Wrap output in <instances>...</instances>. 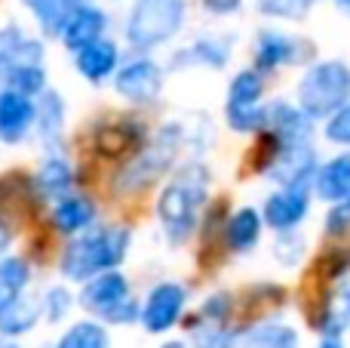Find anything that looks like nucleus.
<instances>
[{
    "instance_id": "nucleus-39",
    "label": "nucleus",
    "mask_w": 350,
    "mask_h": 348,
    "mask_svg": "<svg viewBox=\"0 0 350 348\" xmlns=\"http://www.w3.org/2000/svg\"><path fill=\"white\" fill-rule=\"evenodd\" d=\"M160 348H191V345H187L185 339H166V343L160 345Z\"/></svg>"
},
{
    "instance_id": "nucleus-24",
    "label": "nucleus",
    "mask_w": 350,
    "mask_h": 348,
    "mask_svg": "<svg viewBox=\"0 0 350 348\" xmlns=\"http://www.w3.org/2000/svg\"><path fill=\"white\" fill-rule=\"evenodd\" d=\"M43 321V312H40V296L34 293H18L10 306L0 308V336H10V339H18L25 333H31L37 324Z\"/></svg>"
},
{
    "instance_id": "nucleus-22",
    "label": "nucleus",
    "mask_w": 350,
    "mask_h": 348,
    "mask_svg": "<svg viewBox=\"0 0 350 348\" xmlns=\"http://www.w3.org/2000/svg\"><path fill=\"white\" fill-rule=\"evenodd\" d=\"M34 191L40 201H59L62 195L74 191V166L65 151H49L34 170Z\"/></svg>"
},
{
    "instance_id": "nucleus-33",
    "label": "nucleus",
    "mask_w": 350,
    "mask_h": 348,
    "mask_svg": "<svg viewBox=\"0 0 350 348\" xmlns=\"http://www.w3.org/2000/svg\"><path fill=\"white\" fill-rule=\"evenodd\" d=\"M74 306H77V296H74L65 284H53V287L40 296L43 321H49V324H62V321L74 312Z\"/></svg>"
},
{
    "instance_id": "nucleus-41",
    "label": "nucleus",
    "mask_w": 350,
    "mask_h": 348,
    "mask_svg": "<svg viewBox=\"0 0 350 348\" xmlns=\"http://www.w3.org/2000/svg\"><path fill=\"white\" fill-rule=\"evenodd\" d=\"M338 3H341V6H347V0H338Z\"/></svg>"
},
{
    "instance_id": "nucleus-11",
    "label": "nucleus",
    "mask_w": 350,
    "mask_h": 348,
    "mask_svg": "<svg viewBox=\"0 0 350 348\" xmlns=\"http://www.w3.org/2000/svg\"><path fill=\"white\" fill-rule=\"evenodd\" d=\"M310 188H298V185H277L261 203V222L271 232H292L310 216Z\"/></svg>"
},
{
    "instance_id": "nucleus-5",
    "label": "nucleus",
    "mask_w": 350,
    "mask_h": 348,
    "mask_svg": "<svg viewBox=\"0 0 350 348\" xmlns=\"http://www.w3.org/2000/svg\"><path fill=\"white\" fill-rule=\"evenodd\" d=\"M77 306L83 312H90L96 321H102V324L133 327L139 324L142 299L133 293V284L120 269H108L80 284Z\"/></svg>"
},
{
    "instance_id": "nucleus-2",
    "label": "nucleus",
    "mask_w": 350,
    "mask_h": 348,
    "mask_svg": "<svg viewBox=\"0 0 350 348\" xmlns=\"http://www.w3.org/2000/svg\"><path fill=\"white\" fill-rule=\"evenodd\" d=\"M133 250V228L123 222H92L86 232L71 234L59 256V275L68 284H83L92 275L120 269Z\"/></svg>"
},
{
    "instance_id": "nucleus-35",
    "label": "nucleus",
    "mask_w": 350,
    "mask_h": 348,
    "mask_svg": "<svg viewBox=\"0 0 350 348\" xmlns=\"http://www.w3.org/2000/svg\"><path fill=\"white\" fill-rule=\"evenodd\" d=\"M230 312H234V296L218 290V293L203 299V306H200V321H206V324H228Z\"/></svg>"
},
{
    "instance_id": "nucleus-26",
    "label": "nucleus",
    "mask_w": 350,
    "mask_h": 348,
    "mask_svg": "<svg viewBox=\"0 0 350 348\" xmlns=\"http://www.w3.org/2000/svg\"><path fill=\"white\" fill-rule=\"evenodd\" d=\"M265 86L267 74L258 71L255 65L240 68L228 84V96H224V108H237V105H261L265 102Z\"/></svg>"
},
{
    "instance_id": "nucleus-1",
    "label": "nucleus",
    "mask_w": 350,
    "mask_h": 348,
    "mask_svg": "<svg viewBox=\"0 0 350 348\" xmlns=\"http://www.w3.org/2000/svg\"><path fill=\"white\" fill-rule=\"evenodd\" d=\"M209 188L212 170L203 160H185L172 166V176L154 201V216L170 247H185L197 234L203 210L209 203Z\"/></svg>"
},
{
    "instance_id": "nucleus-37",
    "label": "nucleus",
    "mask_w": 350,
    "mask_h": 348,
    "mask_svg": "<svg viewBox=\"0 0 350 348\" xmlns=\"http://www.w3.org/2000/svg\"><path fill=\"white\" fill-rule=\"evenodd\" d=\"M203 10L215 18H228L243 10V0H203Z\"/></svg>"
},
{
    "instance_id": "nucleus-20",
    "label": "nucleus",
    "mask_w": 350,
    "mask_h": 348,
    "mask_svg": "<svg viewBox=\"0 0 350 348\" xmlns=\"http://www.w3.org/2000/svg\"><path fill=\"white\" fill-rule=\"evenodd\" d=\"M234 348H301V333L283 318H265L240 327Z\"/></svg>"
},
{
    "instance_id": "nucleus-40",
    "label": "nucleus",
    "mask_w": 350,
    "mask_h": 348,
    "mask_svg": "<svg viewBox=\"0 0 350 348\" xmlns=\"http://www.w3.org/2000/svg\"><path fill=\"white\" fill-rule=\"evenodd\" d=\"M0 348H22L16 343V339H10V336H0Z\"/></svg>"
},
{
    "instance_id": "nucleus-8",
    "label": "nucleus",
    "mask_w": 350,
    "mask_h": 348,
    "mask_svg": "<svg viewBox=\"0 0 350 348\" xmlns=\"http://www.w3.org/2000/svg\"><path fill=\"white\" fill-rule=\"evenodd\" d=\"M314 59V43L301 34H292L286 28H261L252 43V65L258 71L271 74L280 68L308 65Z\"/></svg>"
},
{
    "instance_id": "nucleus-14",
    "label": "nucleus",
    "mask_w": 350,
    "mask_h": 348,
    "mask_svg": "<svg viewBox=\"0 0 350 348\" xmlns=\"http://www.w3.org/2000/svg\"><path fill=\"white\" fill-rule=\"evenodd\" d=\"M230 53H234V37L230 34H200L187 47L175 49L170 59V68L172 71H185V68L221 71V68H228Z\"/></svg>"
},
{
    "instance_id": "nucleus-31",
    "label": "nucleus",
    "mask_w": 350,
    "mask_h": 348,
    "mask_svg": "<svg viewBox=\"0 0 350 348\" xmlns=\"http://www.w3.org/2000/svg\"><path fill=\"white\" fill-rule=\"evenodd\" d=\"M265 111H267V102H261V105H237V108H224V123H228L230 133H240V136L265 133Z\"/></svg>"
},
{
    "instance_id": "nucleus-3",
    "label": "nucleus",
    "mask_w": 350,
    "mask_h": 348,
    "mask_svg": "<svg viewBox=\"0 0 350 348\" xmlns=\"http://www.w3.org/2000/svg\"><path fill=\"white\" fill-rule=\"evenodd\" d=\"M191 145V127L178 121H170L157 129L148 142H142L139 151L123 164V170L114 176V191L117 195H142L151 185H157L172 166L178 164L181 148Z\"/></svg>"
},
{
    "instance_id": "nucleus-42",
    "label": "nucleus",
    "mask_w": 350,
    "mask_h": 348,
    "mask_svg": "<svg viewBox=\"0 0 350 348\" xmlns=\"http://www.w3.org/2000/svg\"><path fill=\"white\" fill-rule=\"evenodd\" d=\"M347 10H350V0H347Z\"/></svg>"
},
{
    "instance_id": "nucleus-27",
    "label": "nucleus",
    "mask_w": 350,
    "mask_h": 348,
    "mask_svg": "<svg viewBox=\"0 0 350 348\" xmlns=\"http://www.w3.org/2000/svg\"><path fill=\"white\" fill-rule=\"evenodd\" d=\"M31 284V262L16 253L0 256V308L10 306L18 293H25Z\"/></svg>"
},
{
    "instance_id": "nucleus-38",
    "label": "nucleus",
    "mask_w": 350,
    "mask_h": 348,
    "mask_svg": "<svg viewBox=\"0 0 350 348\" xmlns=\"http://www.w3.org/2000/svg\"><path fill=\"white\" fill-rule=\"evenodd\" d=\"M317 348H347L345 333H320V343Z\"/></svg>"
},
{
    "instance_id": "nucleus-32",
    "label": "nucleus",
    "mask_w": 350,
    "mask_h": 348,
    "mask_svg": "<svg viewBox=\"0 0 350 348\" xmlns=\"http://www.w3.org/2000/svg\"><path fill=\"white\" fill-rule=\"evenodd\" d=\"M191 348H234L237 345V327L228 324H191Z\"/></svg>"
},
{
    "instance_id": "nucleus-18",
    "label": "nucleus",
    "mask_w": 350,
    "mask_h": 348,
    "mask_svg": "<svg viewBox=\"0 0 350 348\" xmlns=\"http://www.w3.org/2000/svg\"><path fill=\"white\" fill-rule=\"evenodd\" d=\"M111 28V16L105 6L92 3V0H86V3H80L77 10L71 12V18L65 22V28H62L59 40L62 47L68 49V53H74V49L86 47V43L98 40V37H105Z\"/></svg>"
},
{
    "instance_id": "nucleus-34",
    "label": "nucleus",
    "mask_w": 350,
    "mask_h": 348,
    "mask_svg": "<svg viewBox=\"0 0 350 348\" xmlns=\"http://www.w3.org/2000/svg\"><path fill=\"white\" fill-rule=\"evenodd\" d=\"M323 139L338 148H350V99L323 121Z\"/></svg>"
},
{
    "instance_id": "nucleus-6",
    "label": "nucleus",
    "mask_w": 350,
    "mask_h": 348,
    "mask_svg": "<svg viewBox=\"0 0 350 348\" xmlns=\"http://www.w3.org/2000/svg\"><path fill=\"white\" fill-rule=\"evenodd\" d=\"M350 99V65L345 59H317L301 71L295 105L310 121H326Z\"/></svg>"
},
{
    "instance_id": "nucleus-28",
    "label": "nucleus",
    "mask_w": 350,
    "mask_h": 348,
    "mask_svg": "<svg viewBox=\"0 0 350 348\" xmlns=\"http://www.w3.org/2000/svg\"><path fill=\"white\" fill-rule=\"evenodd\" d=\"M55 348H111V330L102 321L83 318L62 333Z\"/></svg>"
},
{
    "instance_id": "nucleus-10",
    "label": "nucleus",
    "mask_w": 350,
    "mask_h": 348,
    "mask_svg": "<svg viewBox=\"0 0 350 348\" xmlns=\"http://www.w3.org/2000/svg\"><path fill=\"white\" fill-rule=\"evenodd\" d=\"M320 166L314 142H298V145H271V160L265 166V179L273 185H298L310 188L314 173Z\"/></svg>"
},
{
    "instance_id": "nucleus-16",
    "label": "nucleus",
    "mask_w": 350,
    "mask_h": 348,
    "mask_svg": "<svg viewBox=\"0 0 350 348\" xmlns=\"http://www.w3.org/2000/svg\"><path fill=\"white\" fill-rule=\"evenodd\" d=\"M65 121H68V105L65 96L53 86L34 96V136L43 145V151H62L65 142Z\"/></svg>"
},
{
    "instance_id": "nucleus-23",
    "label": "nucleus",
    "mask_w": 350,
    "mask_h": 348,
    "mask_svg": "<svg viewBox=\"0 0 350 348\" xmlns=\"http://www.w3.org/2000/svg\"><path fill=\"white\" fill-rule=\"evenodd\" d=\"M224 234V247L230 253H252L255 247L261 244V234H265V222H261V213L255 207H237L234 213L224 219L221 225Z\"/></svg>"
},
{
    "instance_id": "nucleus-13",
    "label": "nucleus",
    "mask_w": 350,
    "mask_h": 348,
    "mask_svg": "<svg viewBox=\"0 0 350 348\" xmlns=\"http://www.w3.org/2000/svg\"><path fill=\"white\" fill-rule=\"evenodd\" d=\"M34 62H46V47L40 37L28 34L18 22L0 25V86L12 71L34 65Z\"/></svg>"
},
{
    "instance_id": "nucleus-12",
    "label": "nucleus",
    "mask_w": 350,
    "mask_h": 348,
    "mask_svg": "<svg viewBox=\"0 0 350 348\" xmlns=\"http://www.w3.org/2000/svg\"><path fill=\"white\" fill-rule=\"evenodd\" d=\"M314 123L295 102L289 99H273L265 111V136L271 145H298V142H314Z\"/></svg>"
},
{
    "instance_id": "nucleus-7",
    "label": "nucleus",
    "mask_w": 350,
    "mask_h": 348,
    "mask_svg": "<svg viewBox=\"0 0 350 348\" xmlns=\"http://www.w3.org/2000/svg\"><path fill=\"white\" fill-rule=\"evenodd\" d=\"M111 84H114V92L126 105H133V108H148V105H154L163 96L166 68L160 65L157 59H151L148 53H135L117 65Z\"/></svg>"
},
{
    "instance_id": "nucleus-36",
    "label": "nucleus",
    "mask_w": 350,
    "mask_h": 348,
    "mask_svg": "<svg viewBox=\"0 0 350 348\" xmlns=\"http://www.w3.org/2000/svg\"><path fill=\"white\" fill-rule=\"evenodd\" d=\"M323 225H326V234H332V238H341V234L350 232V195L338 203H329V213L323 219Z\"/></svg>"
},
{
    "instance_id": "nucleus-43",
    "label": "nucleus",
    "mask_w": 350,
    "mask_h": 348,
    "mask_svg": "<svg viewBox=\"0 0 350 348\" xmlns=\"http://www.w3.org/2000/svg\"><path fill=\"white\" fill-rule=\"evenodd\" d=\"M53 348H55V345H53Z\"/></svg>"
},
{
    "instance_id": "nucleus-17",
    "label": "nucleus",
    "mask_w": 350,
    "mask_h": 348,
    "mask_svg": "<svg viewBox=\"0 0 350 348\" xmlns=\"http://www.w3.org/2000/svg\"><path fill=\"white\" fill-rule=\"evenodd\" d=\"M34 136V96L0 86V142L22 145Z\"/></svg>"
},
{
    "instance_id": "nucleus-15",
    "label": "nucleus",
    "mask_w": 350,
    "mask_h": 348,
    "mask_svg": "<svg viewBox=\"0 0 350 348\" xmlns=\"http://www.w3.org/2000/svg\"><path fill=\"white\" fill-rule=\"evenodd\" d=\"M71 59H74L77 74L86 80V84L102 86V84H108V80L114 77L117 65L123 62V53H120V43H117L114 37L105 34V37H98V40L86 43V47L74 49Z\"/></svg>"
},
{
    "instance_id": "nucleus-19",
    "label": "nucleus",
    "mask_w": 350,
    "mask_h": 348,
    "mask_svg": "<svg viewBox=\"0 0 350 348\" xmlns=\"http://www.w3.org/2000/svg\"><path fill=\"white\" fill-rule=\"evenodd\" d=\"M49 222L59 234L71 238V234H80L98 222V203L92 201L90 195H77V191H68L59 201H53V210H49Z\"/></svg>"
},
{
    "instance_id": "nucleus-4",
    "label": "nucleus",
    "mask_w": 350,
    "mask_h": 348,
    "mask_svg": "<svg viewBox=\"0 0 350 348\" xmlns=\"http://www.w3.org/2000/svg\"><path fill=\"white\" fill-rule=\"evenodd\" d=\"M191 0H133L123 18V40L133 53H151L181 34Z\"/></svg>"
},
{
    "instance_id": "nucleus-30",
    "label": "nucleus",
    "mask_w": 350,
    "mask_h": 348,
    "mask_svg": "<svg viewBox=\"0 0 350 348\" xmlns=\"http://www.w3.org/2000/svg\"><path fill=\"white\" fill-rule=\"evenodd\" d=\"M320 0H255V10L265 18H280V22H304L317 10Z\"/></svg>"
},
{
    "instance_id": "nucleus-9",
    "label": "nucleus",
    "mask_w": 350,
    "mask_h": 348,
    "mask_svg": "<svg viewBox=\"0 0 350 348\" xmlns=\"http://www.w3.org/2000/svg\"><path fill=\"white\" fill-rule=\"evenodd\" d=\"M187 287L178 281H157L148 290L145 302L139 308V324L151 336H163L172 327H178L181 314L187 312Z\"/></svg>"
},
{
    "instance_id": "nucleus-25",
    "label": "nucleus",
    "mask_w": 350,
    "mask_h": 348,
    "mask_svg": "<svg viewBox=\"0 0 350 348\" xmlns=\"http://www.w3.org/2000/svg\"><path fill=\"white\" fill-rule=\"evenodd\" d=\"M18 3L31 12V18L37 22L43 37H55V40H59V34H62V28H65V22L71 18V12L77 10L80 3H86V0H18Z\"/></svg>"
},
{
    "instance_id": "nucleus-29",
    "label": "nucleus",
    "mask_w": 350,
    "mask_h": 348,
    "mask_svg": "<svg viewBox=\"0 0 350 348\" xmlns=\"http://www.w3.org/2000/svg\"><path fill=\"white\" fill-rule=\"evenodd\" d=\"M273 234H277V240L271 247L273 262L283 265V269H298L308 259V240H304V234L298 228H292V232H273Z\"/></svg>"
},
{
    "instance_id": "nucleus-21",
    "label": "nucleus",
    "mask_w": 350,
    "mask_h": 348,
    "mask_svg": "<svg viewBox=\"0 0 350 348\" xmlns=\"http://www.w3.org/2000/svg\"><path fill=\"white\" fill-rule=\"evenodd\" d=\"M310 195L317 201L329 203H338L350 195V151H341L329 160H320L314 173V182H310Z\"/></svg>"
}]
</instances>
